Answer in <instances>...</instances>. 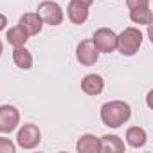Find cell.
Here are the masks:
<instances>
[{"label": "cell", "instance_id": "cell-11", "mask_svg": "<svg viewBox=\"0 0 153 153\" xmlns=\"http://www.w3.org/2000/svg\"><path fill=\"white\" fill-rule=\"evenodd\" d=\"M76 149L79 153H101V139L92 133H85L76 142Z\"/></svg>", "mask_w": 153, "mask_h": 153}, {"label": "cell", "instance_id": "cell-12", "mask_svg": "<svg viewBox=\"0 0 153 153\" xmlns=\"http://www.w3.org/2000/svg\"><path fill=\"white\" fill-rule=\"evenodd\" d=\"M126 142L131 148H142L148 142V133L140 126H130L126 130Z\"/></svg>", "mask_w": 153, "mask_h": 153}, {"label": "cell", "instance_id": "cell-9", "mask_svg": "<svg viewBox=\"0 0 153 153\" xmlns=\"http://www.w3.org/2000/svg\"><path fill=\"white\" fill-rule=\"evenodd\" d=\"M18 25L29 34V36H34V34H40L42 33V27H43V20L40 18L38 13H24L18 20Z\"/></svg>", "mask_w": 153, "mask_h": 153}, {"label": "cell", "instance_id": "cell-18", "mask_svg": "<svg viewBox=\"0 0 153 153\" xmlns=\"http://www.w3.org/2000/svg\"><path fill=\"white\" fill-rule=\"evenodd\" d=\"M126 6L130 9H133V7H146V6H149V0H126Z\"/></svg>", "mask_w": 153, "mask_h": 153}, {"label": "cell", "instance_id": "cell-7", "mask_svg": "<svg viewBox=\"0 0 153 153\" xmlns=\"http://www.w3.org/2000/svg\"><path fill=\"white\" fill-rule=\"evenodd\" d=\"M99 51L92 43V40H81L76 47V59H78L83 67H92L99 59Z\"/></svg>", "mask_w": 153, "mask_h": 153}, {"label": "cell", "instance_id": "cell-5", "mask_svg": "<svg viewBox=\"0 0 153 153\" xmlns=\"http://www.w3.org/2000/svg\"><path fill=\"white\" fill-rule=\"evenodd\" d=\"M42 140V131L36 124H24L20 130H18V135H16V144L24 149H34Z\"/></svg>", "mask_w": 153, "mask_h": 153}, {"label": "cell", "instance_id": "cell-10", "mask_svg": "<svg viewBox=\"0 0 153 153\" xmlns=\"http://www.w3.org/2000/svg\"><path fill=\"white\" fill-rule=\"evenodd\" d=\"M81 90L87 96H99L105 90V79L99 74H87L81 79Z\"/></svg>", "mask_w": 153, "mask_h": 153}, {"label": "cell", "instance_id": "cell-4", "mask_svg": "<svg viewBox=\"0 0 153 153\" xmlns=\"http://www.w3.org/2000/svg\"><path fill=\"white\" fill-rule=\"evenodd\" d=\"M92 43L96 45V49L99 52H105V54H110L117 49V34L108 29V27H101L94 33V36L90 38Z\"/></svg>", "mask_w": 153, "mask_h": 153}, {"label": "cell", "instance_id": "cell-17", "mask_svg": "<svg viewBox=\"0 0 153 153\" xmlns=\"http://www.w3.org/2000/svg\"><path fill=\"white\" fill-rule=\"evenodd\" d=\"M16 151V144L11 139L0 137V153H15Z\"/></svg>", "mask_w": 153, "mask_h": 153}, {"label": "cell", "instance_id": "cell-21", "mask_svg": "<svg viewBox=\"0 0 153 153\" xmlns=\"http://www.w3.org/2000/svg\"><path fill=\"white\" fill-rule=\"evenodd\" d=\"M2 52H4V45H2V42H0V56H2Z\"/></svg>", "mask_w": 153, "mask_h": 153}, {"label": "cell", "instance_id": "cell-19", "mask_svg": "<svg viewBox=\"0 0 153 153\" xmlns=\"http://www.w3.org/2000/svg\"><path fill=\"white\" fill-rule=\"evenodd\" d=\"M6 25H7V18H6V15L0 13V31H4Z\"/></svg>", "mask_w": 153, "mask_h": 153}, {"label": "cell", "instance_id": "cell-13", "mask_svg": "<svg viewBox=\"0 0 153 153\" xmlns=\"http://www.w3.org/2000/svg\"><path fill=\"white\" fill-rule=\"evenodd\" d=\"M13 61H15V65H16L18 68L29 70V68L33 67V54H31L29 49H25V45L15 47V51H13Z\"/></svg>", "mask_w": 153, "mask_h": 153}, {"label": "cell", "instance_id": "cell-14", "mask_svg": "<svg viewBox=\"0 0 153 153\" xmlns=\"http://www.w3.org/2000/svg\"><path fill=\"white\" fill-rule=\"evenodd\" d=\"M101 151L103 153H123L124 142L119 135H103L101 137Z\"/></svg>", "mask_w": 153, "mask_h": 153}, {"label": "cell", "instance_id": "cell-15", "mask_svg": "<svg viewBox=\"0 0 153 153\" xmlns=\"http://www.w3.org/2000/svg\"><path fill=\"white\" fill-rule=\"evenodd\" d=\"M6 38H7L9 45H13V47H22V45H25V43H27L29 34H27L20 25H15V27H11V29L7 31Z\"/></svg>", "mask_w": 153, "mask_h": 153}, {"label": "cell", "instance_id": "cell-1", "mask_svg": "<svg viewBox=\"0 0 153 153\" xmlns=\"http://www.w3.org/2000/svg\"><path fill=\"white\" fill-rule=\"evenodd\" d=\"M131 117V108L124 101H108L101 106V121L108 128H119Z\"/></svg>", "mask_w": 153, "mask_h": 153}, {"label": "cell", "instance_id": "cell-6", "mask_svg": "<svg viewBox=\"0 0 153 153\" xmlns=\"http://www.w3.org/2000/svg\"><path fill=\"white\" fill-rule=\"evenodd\" d=\"M20 124V112L13 105L0 106V133H11Z\"/></svg>", "mask_w": 153, "mask_h": 153}, {"label": "cell", "instance_id": "cell-16", "mask_svg": "<svg viewBox=\"0 0 153 153\" xmlns=\"http://www.w3.org/2000/svg\"><path fill=\"white\" fill-rule=\"evenodd\" d=\"M130 20L133 24H139V25H149L151 24V9H149V6L130 9Z\"/></svg>", "mask_w": 153, "mask_h": 153}, {"label": "cell", "instance_id": "cell-3", "mask_svg": "<svg viewBox=\"0 0 153 153\" xmlns=\"http://www.w3.org/2000/svg\"><path fill=\"white\" fill-rule=\"evenodd\" d=\"M40 18L43 20V24L47 25H52V27H58L63 24V9L58 2H52V0H43V2L38 6V11Z\"/></svg>", "mask_w": 153, "mask_h": 153}, {"label": "cell", "instance_id": "cell-20", "mask_svg": "<svg viewBox=\"0 0 153 153\" xmlns=\"http://www.w3.org/2000/svg\"><path fill=\"white\" fill-rule=\"evenodd\" d=\"M78 2H81V4H85V6H88V7H90V6L94 4V0H78Z\"/></svg>", "mask_w": 153, "mask_h": 153}, {"label": "cell", "instance_id": "cell-2", "mask_svg": "<svg viewBox=\"0 0 153 153\" xmlns=\"http://www.w3.org/2000/svg\"><path fill=\"white\" fill-rule=\"evenodd\" d=\"M142 45V33L137 27H126L117 34V49L123 56H135Z\"/></svg>", "mask_w": 153, "mask_h": 153}, {"label": "cell", "instance_id": "cell-8", "mask_svg": "<svg viewBox=\"0 0 153 153\" xmlns=\"http://www.w3.org/2000/svg\"><path fill=\"white\" fill-rule=\"evenodd\" d=\"M67 16L74 25H81L88 20V6L78 0H70V4L67 6Z\"/></svg>", "mask_w": 153, "mask_h": 153}]
</instances>
